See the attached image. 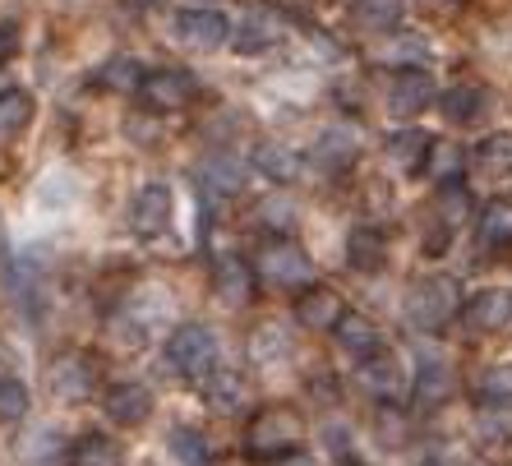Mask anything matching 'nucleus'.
Here are the masks:
<instances>
[{
	"mask_svg": "<svg viewBox=\"0 0 512 466\" xmlns=\"http://www.w3.org/2000/svg\"><path fill=\"white\" fill-rule=\"evenodd\" d=\"M379 434H383V443H402L406 434V416H402V407H397V402H383L379 407Z\"/></svg>",
	"mask_w": 512,
	"mask_h": 466,
	"instance_id": "38",
	"label": "nucleus"
},
{
	"mask_svg": "<svg viewBox=\"0 0 512 466\" xmlns=\"http://www.w3.org/2000/svg\"><path fill=\"white\" fill-rule=\"evenodd\" d=\"M476 231H480V245H489V250L512 245V194L489 199L485 213H480V222H476Z\"/></svg>",
	"mask_w": 512,
	"mask_h": 466,
	"instance_id": "20",
	"label": "nucleus"
},
{
	"mask_svg": "<svg viewBox=\"0 0 512 466\" xmlns=\"http://www.w3.org/2000/svg\"><path fill=\"white\" fill-rule=\"evenodd\" d=\"M429 144L434 139H425L420 130H402V134H393V144H388V157L397 162V171H425V157H429Z\"/></svg>",
	"mask_w": 512,
	"mask_h": 466,
	"instance_id": "26",
	"label": "nucleus"
},
{
	"mask_svg": "<svg viewBox=\"0 0 512 466\" xmlns=\"http://www.w3.org/2000/svg\"><path fill=\"white\" fill-rule=\"evenodd\" d=\"M337 347L342 351H351V356L356 360H370V356H379V328H374L370 319H365V314H356V310H346L342 319H337Z\"/></svg>",
	"mask_w": 512,
	"mask_h": 466,
	"instance_id": "17",
	"label": "nucleus"
},
{
	"mask_svg": "<svg viewBox=\"0 0 512 466\" xmlns=\"http://www.w3.org/2000/svg\"><path fill=\"white\" fill-rule=\"evenodd\" d=\"M167 448H171V457H176L180 466H208V462H213V453H208V439H203L199 430H190V425L171 430Z\"/></svg>",
	"mask_w": 512,
	"mask_h": 466,
	"instance_id": "32",
	"label": "nucleus"
},
{
	"mask_svg": "<svg viewBox=\"0 0 512 466\" xmlns=\"http://www.w3.org/2000/svg\"><path fill=\"white\" fill-rule=\"evenodd\" d=\"M14 51H19V28H14V24H0V65H5Z\"/></svg>",
	"mask_w": 512,
	"mask_h": 466,
	"instance_id": "40",
	"label": "nucleus"
},
{
	"mask_svg": "<svg viewBox=\"0 0 512 466\" xmlns=\"http://www.w3.org/2000/svg\"><path fill=\"white\" fill-rule=\"evenodd\" d=\"M134 5H162V0H134Z\"/></svg>",
	"mask_w": 512,
	"mask_h": 466,
	"instance_id": "43",
	"label": "nucleus"
},
{
	"mask_svg": "<svg viewBox=\"0 0 512 466\" xmlns=\"http://www.w3.org/2000/svg\"><path fill=\"white\" fill-rule=\"evenodd\" d=\"M171 370L185 374V379H213V365H217V337L203 328V323H185V328H176V337H171Z\"/></svg>",
	"mask_w": 512,
	"mask_h": 466,
	"instance_id": "4",
	"label": "nucleus"
},
{
	"mask_svg": "<svg viewBox=\"0 0 512 466\" xmlns=\"http://www.w3.org/2000/svg\"><path fill=\"white\" fill-rule=\"evenodd\" d=\"M0 245H5V222H0Z\"/></svg>",
	"mask_w": 512,
	"mask_h": 466,
	"instance_id": "45",
	"label": "nucleus"
},
{
	"mask_svg": "<svg viewBox=\"0 0 512 466\" xmlns=\"http://www.w3.org/2000/svg\"><path fill=\"white\" fill-rule=\"evenodd\" d=\"M254 162H259V171L268 180H277V185H286V180L300 176V157L291 153V148H282V144H259L254 148Z\"/></svg>",
	"mask_w": 512,
	"mask_h": 466,
	"instance_id": "28",
	"label": "nucleus"
},
{
	"mask_svg": "<svg viewBox=\"0 0 512 466\" xmlns=\"http://www.w3.org/2000/svg\"><path fill=\"white\" fill-rule=\"evenodd\" d=\"M476 397H480V407L508 411L512 407V365H489L476 379Z\"/></svg>",
	"mask_w": 512,
	"mask_h": 466,
	"instance_id": "27",
	"label": "nucleus"
},
{
	"mask_svg": "<svg viewBox=\"0 0 512 466\" xmlns=\"http://www.w3.org/2000/svg\"><path fill=\"white\" fill-rule=\"evenodd\" d=\"M254 268L245 259H236V254H227V259L217 263V291L231 300V305H245V300L254 296Z\"/></svg>",
	"mask_w": 512,
	"mask_h": 466,
	"instance_id": "23",
	"label": "nucleus"
},
{
	"mask_svg": "<svg viewBox=\"0 0 512 466\" xmlns=\"http://www.w3.org/2000/svg\"><path fill=\"white\" fill-rule=\"evenodd\" d=\"M360 388L370 397H379V402H397L402 397V370H397V360L388 356V351H379V356L360 360Z\"/></svg>",
	"mask_w": 512,
	"mask_h": 466,
	"instance_id": "13",
	"label": "nucleus"
},
{
	"mask_svg": "<svg viewBox=\"0 0 512 466\" xmlns=\"http://www.w3.org/2000/svg\"><path fill=\"white\" fill-rule=\"evenodd\" d=\"M434 93L439 88H434V79L425 70H402V74H393V88H388V111L397 120H416L434 102Z\"/></svg>",
	"mask_w": 512,
	"mask_h": 466,
	"instance_id": "10",
	"label": "nucleus"
},
{
	"mask_svg": "<svg viewBox=\"0 0 512 466\" xmlns=\"http://www.w3.org/2000/svg\"><path fill=\"white\" fill-rule=\"evenodd\" d=\"M434 204H439V208H434V213H439V222H443V227H448V231H453L457 222H462V217L471 213V199H466V190H462V185H443V190H439V199H434Z\"/></svg>",
	"mask_w": 512,
	"mask_h": 466,
	"instance_id": "37",
	"label": "nucleus"
},
{
	"mask_svg": "<svg viewBox=\"0 0 512 466\" xmlns=\"http://www.w3.org/2000/svg\"><path fill=\"white\" fill-rule=\"evenodd\" d=\"M406 314L416 323L420 333H439L448 328L453 319H462V291H457V277L448 273H434V277H420L411 296H406Z\"/></svg>",
	"mask_w": 512,
	"mask_h": 466,
	"instance_id": "1",
	"label": "nucleus"
},
{
	"mask_svg": "<svg viewBox=\"0 0 512 466\" xmlns=\"http://www.w3.org/2000/svg\"><path fill=\"white\" fill-rule=\"evenodd\" d=\"M97 88H107V93H139L143 70L134 65L130 56H116V60H107V65L97 70Z\"/></svg>",
	"mask_w": 512,
	"mask_h": 466,
	"instance_id": "29",
	"label": "nucleus"
},
{
	"mask_svg": "<svg viewBox=\"0 0 512 466\" xmlns=\"http://www.w3.org/2000/svg\"><path fill=\"white\" fill-rule=\"evenodd\" d=\"M462 323L471 333H503L512 323V291L489 287V291H480V296H471L462 305Z\"/></svg>",
	"mask_w": 512,
	"mask_h": 466,
	"instance_id": "9",
	"label": "nucleus"
},
{
	"mask_svg": "<svg viewBox=\"0 0 512 466\" xmlns=\"http://www.w3.org/2000/svg\"><path fill=\"white\" fill-rule=\"evenodd\" d=\"M337 466H360V462H356V457H342V462H337Z\"/></svg>",
	"mask_w": 512,
	"mask_h": 466,
	"instance_id": "42",
	"label": "nucleus"
},
{
	"mask_svg": "<svg viewBox=\"0 0 512 466\" xmlns=\"http://www.w3.org/2000/svg\"><path fill=\"white\" fill-rule=\"evenodd\" d=\"M203 185H208V190L213 194H236L240 185H245V167H240L236 157H208V162H203Z\"/></svg>",
	"mask_w": 512,
	"mask_h": 466,
	"instance_id": "31",
	"label": "nucleus"
},
{
	"mask_svg": "<svg viewBox=\"0 0 512 466\" xmlns=\"http://www.w3.org/2000/svg\"><path fill=\"white\" fill-rule=\"evenodd\" d=\"M425 171L443 185H462V171H466V153L462 144H453V139H434L429 144V157H425Z\"/></svg>",
	"mask_w": 512,
	"mask_h": 466,
	"instance_id": "22",
	"label": "nucleus"
},
{
	"mask_svg": "<svg viewBox=\"0 0 512 466\" xmlns=\"http://www.w3.org/2000/svg\"><path fill=\"white\" fill-rule=\"evenodd\" d=\"M19 453H24V462H28V466H56L60 457L70 462V453H65V439H60L56 430H47V434L33 430L24 443H19Z\"/></svg>",
	"mask_w": 512,
	"mask_h": 466,
	"instance_id": "30",
	"label": "nucleus"
},
{
	"mask_svg": "<svg viewBox=\"0 0 512 466\" xmlns=\"http://www.w3.org/2000/svg\"><path fill=\"white\" fill-rule=\"evenodd\" d=\"M425 14H434V19H448V14H457L466 5V0H416Z\"/></svg>",
	"mask_w": 512,
	"mask_h": 466,
	"instance_id": "39",
	"label": "nucleus"
},
{
	"mask_svg": "<svg viewBox=\"0 0 512 466\" xmlns=\"http://www.w3.org/2000/svg\"><path fill=\"white\" fill-rule=\"evenodd\" d=\"M282 37H286V24L273 5H250V10L231 24V47H236L240 56H259V51L277 47Z\"/></svg>",
	"mask_w": 512,
	"mask_h": 466,
	"instance_id": "5",
	"label": "nucleus"
},
{
	"mask_svg": "<svg viewBox=\"0 0 512 466\" xmlns=\"http://www.w3.org/2000/svg\"><path fill=\"white\" fill-rule=\"evenodd\" d=\"M125 453H120V443L107 439V434H84V439L70 448V466H120Z\"/></svg>",
	"mask_w": 512,
	"mask_h": 466,
	"instance_id": "25",
	"label": "nucleus"
},
{
	"mask_svg": "<svg viewBox=\"0 0 512 466\" xmlns=\"http://www.w3.org/2000/svg\"><path fill=\"white\" fill-rule=\"evenodd\" d=\"M139 102L148 111H180V107H190V102H194V79L185 70H153V74H143Z\"/></svg>",
	"mask_w": 512,
	"mask_h": 466,
	"instance_id": "7",
	"label": "nucleus"
},
{
	"mask_svg": "<svg viewBox=\"0 0 512 466\" xmlns=\"http://www.w3.org/2000/svg\"><path fill=\"white\" fill-rule=\"evenodd\" d=\"M379 60H388V65H397V74H402V70H425L429 47H425V42H420V37H406V33H397V37H393V47L383 51Z\"/></svg>",
	"mask_w": 512,
	"mask_h": 466,
	"instance_id": "34",
	"label": "nucleus"
},
{
	"mask_svg": "<svg viewBox=\"0 0 512 466\" xmlns=\"http://www.w3.org/2000/svg\"><path fill=\"white\" fill-rule=\"evenodd\" d=\"M476 167L489 176H508L512 171V134H489L476 148Z\"/></svg>",
	"mask_w": 512,
	"mask_h": 466,
	"instance_id": "33",
	"label": "nucleus"
},
{
	"mask_svg": "<svg viewBox=\"0 0 512 466\" xmlns=\"http://www.w3.org/2000/svg\"><path fill=\"white\" fill-rule=\"evenodd\" d=\"M439 107H443V116L448 120H471L480 107H485V93L480 88H448V93L439 97Z\"/></svg>",
	"mask_w": 512,
	"mask_h": 466,
	"instance_id": "35",
	"label": "nucleus"
},
{
	"mask_svg": "<svg viewBox=\"0 0 512 466\" xmlns=\"http://www.w3.org/2000/svg\"><path fill=\"white\" fill-rule=\"evenodd\" d=\"M300 448V416L291 407H263L254 411L250 430H245V453L254 462H277V457Z\"/></svg>",
	"mask_w": 512,
	"mask_h": 466,
	"instance_id": "3",
	"label": "nucleus"
},
{
	"mask_svg": "<svg viewBox=\"0 0 512 466\" xmlns=\"http://www.w3.org/2000/svg\"><path fill=\"white\" fill-rule=\"evenodd\" d=\"M176 33H180V42L194 51H217L222 42H231L227 14H217V10H185L176 19Z\"/></svg>",
	"mask_w": 512,
	"mask_h": 466,
	"instance_id": "11",
	"label": "nucleus"
},
{
	"mask_svg": "<svg viewBox=\"0 0 512 466\" xmlns=\"http://www.w3.org/2000/svg\"><path fill=\"white\" fill-rule=\"evenodd\" d=\"M360 157V139L356 130H346V125H333V130H323L310 148V162L323 171H346L351 162Z\"/></svg>",
	"mask_w": 512,
	"mask_h": 466,
	"instance_id": "12",
	"label": "nucleus"
},
{
	"mask_svg": "<svg viewBox=\"0 0 512 466\" xmlns=\"http://www.w3.org/2000/svg\"><path fill=\"white\" fill-rule=\"evenodd\" d=\"M268 466H314V462H310V457H305V453H300V448H296V453L277 457V462H268Z\"/></svg>",
	"mask_w": 512,
	"mask_h": 466,
	"instance_id": "41",
	"label": "nucleus"
},
{
	"mask_svg": "<svg viewBox=\"0 0 512 466\" xmlns=\"http://www.w3.org/2000/svg\"><path fill=\"white\" fill-rule=\"evenodd\" d=\"M406 14V0H351V19L365 33H397Z\"/></svg>",
	"mask_w": 512,
	"mask_h": 466,
	"instance_id": "19",
	"label": "nucleus"
},
{
	"mask_svg": "<svg viewBox=\"0 0 512 466\" xmlns=\"http://www.w3.org/2000/svg\"><path fill=\"white\" fill-rule=\"evenodd\" d=\"M107 416L116 425H143V420L153 416V393L143 383H116L107 393Z\"/></svg>",
	"mask_w": 512,
	"mask_h": 466,
	"instance_id": "16",
	"label": "nucleus"
},
{
	"mask_svg": "<svg viewBox=\"0 0 512 466\" xmlns=\"http://www.w3.org/2000/svg\"><path fill=\"white\" fill-rule=\"evenodd\" d=\"M171 213H176V199H171V190L162 180H153V185H143V190L134 194L130 222L139 236H162V231L171 227Z\"/></svg>",
	"mask_w": 512,
	"mask_h": 466,
	"instance_id": "8",
	"label": "nucleus"
},
{
	"mask_svg": "<svg viewBox=\"0 0 512 466\" xmlns=\"http://www.w3.org/2000/svg\"><path fill=\"white\" fill-rule=\"evenodd\" d=\"M411 397H416V407H425V411L443 407V402L453 397V370H448L443 360H425L416 370V383H411Z\"/></svg>",
	"mask_w": 512,
	"mask_h": 466,
	"instance_id": "18",
	"label": "nucleus"
},
{
	"mask_svg": "<svg viewBox=\"0 0 512 466\" xmlns=\"http://www.w3.org/2000/svg\"><path fill=\"white\" fill-rule=\"evenodd\" d=\"M420 466H443V462H434V457H429V462H420Z\"/></svg>",
	"mask_w": 512,
	"mask_h": 466,
	"instance_id": "44",
	"label": "nucleus"
},
{
	"mask_svg": "<svg viewBox=\"0 0 512 466\" xmlns=\"http://www.w3.org/2000/svg\"><path fill=\"white\" fill-rule=\"evenodd\" d=\"M342 314H346V305L333 287H310V291H300V300H296V319L305 328H337Z\"/></svg>",
	"mask_w": 512,
	"mask_h": 466,
	"instance_id": "14",
	"label": "nucleus"
},
{
	"mask_svg": "<svg viewBox=\"0 0 512 466\" xmlns=\"http://www.w3.org/2000/svg\"><path fill=\"white\" fill-rule=\"evenodd\" d=\"M33 93L28 88H5L0 93V144L5 139H19V134L33 125Z\"/></svg>",
	"mask_w": 512,
	"mask_h": 466,
	"instance_id": "21",
	"label": "nucleus"
},
{
	"mask_svg": "<svg viewBox=\"0 0 512 466\" xmlns=\"http://www.w3.org/2000/svg\"><path fill=\"white\" fill-rule=\"evenodd\" d=\"M203 397H208V407H213L217 416H231V411L245 402V379H240L236 370H213Z\"/></svg>",
	"mask_w": 512,
	"mask_h": 466,
	"instance_id": "24",
	"label": "nucleus"
},
{
	"mask_svg": "<svg viewBox=\"0 0 512 466\" xmlns=\"http://www.w3.org/2000/svg\"><path fill=\"white\" fill-rule=\"evenodd\" d=\"M24 416H28L24 379H0V425H19Z\"/></svg>",
	"mask_w": 512,
	"mask_h": 466,
	"instance_id": "36",
	"label": "nucleus"
},
{
	"mask_svg": "<svg viewBox=\"0 0 512 466\" xmlns=\"http://www.w3.org/2000/svg\"><path fill=\"white\" fill-rule=\"evenodd\" d=\"M346 263H351L356 273H379L383 263H388V240H383V231L351 227V236H346Z\"/></svg>",
	"mask_w": 512,
	"mask_h": 466,
	"instance_id": "15",
	"label": "nucleus"
},
{
	"mask_svg": "<svg viewBox=\"0 0 512 466\" xmlns=\"http://www.w3.org/2000/svg\"><path fill=\"white\" fill-rule=\"evenodd\" d=\"M47 388L60 397V402H88L97 393V370L93 360L79 356V351H65V356L51 360L47 370Z\"/></svg>",
	"mask_w": 512,
	"mask_h": 466,
	"instance_id": "6",
	"label": "nucleus"
},
{
	"mask_svg": "<svg viewBox=\"0 0 512 466\" xmlns=\"http://www.w3.org/2000/svg\"><path fill=\"white\" fill-rule=\"evenodd\" d=\"M254 277H259V282H268V287L310 291L314 287V263H310V254L300 250L291 236H273L268 245H259Z\"/></svg>",
	"mask_w": 512,
	"mask_h": 466,
	"instance_id": "2",
	"label": "nucleus"
}]
</instances>
